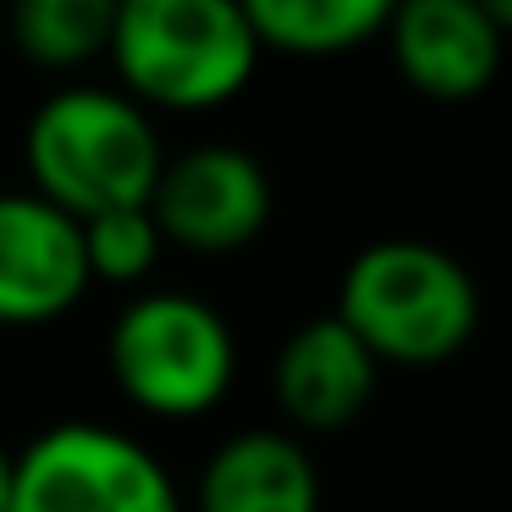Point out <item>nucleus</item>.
<instances>
[{"instance_id": "ddd939ff", "label": "nucleus", "mask_w": 512, "mask_h": 512, "mask_svg": "<svg viewBox=\"0 0 512 512\" xmlns=\"http://www.w3.org/2000/svg\"><path fill=\"white\" fill-rule=\"evenodd\" d=\"M78 226H83V259H89L94 281L133 287V281H144L149 270L160 265L166 237H160L149 204H138V210H105V215L78 221Z\"/></svg>"}, {"instance_id": "1a4fd4ad", "label": "nucleus", "mask_w": 512, "mask_h": 512, "mask_svg": "<svg viewBox=\"0 0 512 512\" xmlns=\"http://www.w3.org/2000/svg\"><path fill=\"white\" fill-rule=\"evenodd\" d=\"M380 364L336 314L309 320L276 353V402L298 430H347L375 397Z\"/></svg>"}, {"instance_id": "39448f33", "label": "nucleus", "mask_w": 512, "mask_h": 512, "mask_svg": "<svg viewBox=\"0 0 512 512\" xmlns=\"http://www.w3.org/2000/svg\"><path fill=\"white\" fill-rule=\"evenodd\" d=\"M6 512H182V496L144 441L111 424L67 419L17 452Z\"/></svg>"}, {"instance_id": "7ed1b4c3", "label": "nucleus", "mask_w": 512, "mask_h": 512, "mask_svg": "<svg viewBox=\"0 0 512 512\" xmlns=\"http://www.w3.org/2000/svg\"><path fill=\"white\" fill-rule=\"evenodd\" d=\"M248 6L232 0H116L111 67L122 94L160 111H215L259 67Z\"/></svg>"}, {"instance_id": "9d476101", "label": "nucleus", "mask_w": 512, "mask_h": 512, "mask_svg": "<svg viewBox=\"0 0 512 512\" xmlns=\"http://www.w3.org/2000/svg\"><path fill=\"white\" fill-rule=\"evenodd\" d=\"M193 512H320V468L281 430H243L210 452Z\"/></svg>"}, {"instance_id": "423d86ee", "label": "nucleus", "mask_w": 512, "mask_h": 512, "mask_svg": "<svg viewBox=\"0 0 512 512\" xmlns=\"http://www.w3.org/2000/svg\"><path fill=\"white\" fill-rule=\"evenodd\" d=\"M270 204H276L270 177L248 149L199 144L166 160L149 215L166 243L193 248V254H232L270 226Z\"/></svg>"}, {"instance_id": "f257e3e1", "label": "nucleus", "mask_w": 512, "mask_h": 512, "mask_svg": "<svg viewBox=\"0 0 512 512\" xmlns=\"http://www.w3.org/2000/svg\"><path fill=\"white\" fill-rule=\"evenodd\" d=\"M336 320L380 369L452 364L479 331V287L457 254L419 237H386L353 254L336 287Z\"/></svg>"}, {"instance_id": "0eeeda50", "label": "nucleus", "mask_w": 512, "mask_h": 512, "mask_svg": "<svg viewBox=\"0 0 512 512\" xmlns=\"http://www.w3.org/2000/svg\"><path fill=\"white\" fill-rule=\"evenodd\" d=\"M83 226L34 188L0 193V325L28 331L78 309L89 292Z\"/></svg>"}, {"instance_id": "20e7f679", "label": "nucleus", "mask_w": 512, "mask_h": 512, "mask_svg": "<svg viewBox=\"0 0 512 512\" xmlns=\"http://www.w3.org/2000/svg\"><path fill=\"white\" fill-rule=\"evenodd\" d=\"M111 380L155 419H199L232 391L237 342L221 309L193 292H144L111 325Z\"/></svg>"}, {"instance_id": "6e6552de", "label": "nucleus", "mask_w": 512, "mask_h": 512, "mask_svg": "<svg viewBox=\"0 0 512 512\" xmlns=\"http://www.w3.org/2000/svg\"><path fill=\"white\" fill-rule=\"evenodd\" d=\"M386 45L402 83L424 100L463 105L479 100L507 67V39L479 0H408L391 6Z\"/></svg>"}, {"instance_id": "9b49d317", "label": "nucleus", "mask_w": 512, "mask_h": 512, "mask_svg": "<svg viewBox=\"0 0 512 512\" xmlns=\"http://www.w3.org/2000/svg\"><path fill=\"white\" fill-rule=\"evenodd\" d=\"M248 23H254L259 50L325 61L380 39L391 6L386 0H248Z\"/></svg>"}, {"instance_id": "4468645a", "label": "nucleus", "mask_w": 512, "mask_h": 512, "mask_svg": "<svg viewBox=\"0 0 512 512\" xmlns=\"http://www.w3.org/2000/svg\"><path fill=\"white\" fill-rule=\"evenodd\" d=\"M12 468H17V452H6V441H0V512L12 507Z\"/></svg>"}, {"instance_id": "f8f14e48", "label": "nucleus", "mask_w": 512, "mask_h": 512, "mask_svg": "<svg viewBox=\"0 0 512 512\" xmlns=\"http://www.w3.org/2000/svg\"><path fill=\"white\" fill-rule=\"evenodd\" d=\"M116 0H23L12 12V39L34 67H83L111 56Z\"/></svg>"}, {"instance_id": "f03ea898", "label": "nucleus", "mask_w": 512, "mask_h": 512, "mask_svg": "<svg viewBox=\"0 0 512 512\" xmlns=\"http://www.w3.org/2000/svg\"><path fill=\"white\" fill-rule=\"evenodd\" d=\"M23 166L45 204L72 221H94L155 199L166 155L149 111L122 89H61L28 122Z\"/></svg>"}]
</instances>
